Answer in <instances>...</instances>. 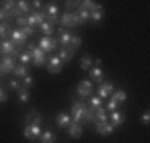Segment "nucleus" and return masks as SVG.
Masks as SVG:
<instances>
[{
  "mask_svg": "<svg viewBox=\"0 0 150 143\" xmlns=\"http://www.w3.org/2000/svg\"><path fill=\"white\" fill-rule=\"evenodd\" d=\"M112 99L117 100L118 103H125V102H126V99H128L126 91H125V89H118V91H115L112 94Z\"/></svg>",
  "mask_w": 150,
  "mask_h": 143,
  "instance_id": "obj_27",
  "label": "nucleus"
},
{
  "mask_svg": "<svg viewBox=\"0 0 150 143\" xmlns=\"http://www.w3.org/2000/svg\"><path fill=\"white\" fill-rule=\"evenodd\" d=\"M125 119H126V116H125V113H123V111H112L109 123H112L115 127H120L121 124L125 123Z\"/></svg>",
  "mask_w": 150,
  "mask_h": 143,
  "instance_id": "obj_21",
  "label": "nucleus"
},
{
  "mask_svg": "<svg viewBox=\"0 0 150 143\" xmlns=\"http://www.w3.org/2000/svg\"><path fill=\"white\" fill-rule=\"evenodd\" d=\"M0 48H2V56H11L13 53H15L16 46L13 41L3 40V41H0Z\"/></svg>",
  "mask_w": 150,
  "mask_h": 143,
  "instance_id": "obj_18",
  "label": "nucleus"
},
{
  "mask_svg": "<svg viewBox=\"0 0 150 143\" xmlns=\"http://www.w3.org/2000/svg\"><path fill=\"white\" fill-rule=\"evenodd\" d=\"M102 64V60L101 59H96V60H93V65H96V67H99Z\"/></svg>",
  "mask_w": 150,
  "mask_h": 143,
  "instance_id": "obj_47",
  "label": "nucleus"
},
{
  "mask_svg": "<svg viewBox=\"0 0 150 143\" xmlns=\"http://www.w3.org/2000/svg\"><path fill=\"white\" fill-rule=\"evenodd\" d=\"M94 119L99 121V123H105V121H109V116H107V113H105V108H102V107L96 108L94 110Z\"/></svg>",
  "mask_w": 150,
  "mask_h": 143,
  "instance_id": "obj_26",
  "label": "nucleus"
},
{
  "mask_svg": "<svg viewBox=\"0 0 150 143\" xmlns=\"http://www.w3.org/2000/svg\"><path fill=\"white\" fill-rule=\"evenodd\" d=\"M94 129L96 132H98L99 135H110L112 132H115V126H113L112 123H109V121H105V123H99V121H96L94 123Z\"/></svg>",
  "mask_w": 150,
  "mask_h": 143,
  "instance_id": "obj_9",
  "label": "nucleus"
},
{
  "mask_svg": "<svg viewBox=\"0 0 150 143\" xmlns=\"http://www.w3.org/2000/svg\"><path fill=\"white\" fill-rule=\"evenodd\" d=\"M35 48H37V46H35V43H32V41H30V43H27V46H26V49H27L29 53H32Z\"/></svg>",
  "mask_w": 150,
  "mask_h": 143,
  "instance_id": "obj_45",
  "label": "nucleus"
},
{
  "mask_svg": "<svg viewBox=\"0 0 150 143\" xmlns=\"http://www.w3.org/2000/svg\"><path fill=\"white\" fill-rule=\"evenodd\" d=\"M58 45H59V41H58V38H54V37H45L43 35V37L38 38V48H40L45 54H48V53H51V51H56V49H58Z\"/></svg>",
  "mask_w": 150,
  "mask_h": 143,
  "instance_id": "obj_3",
  "label": "nucleus"
},
{
  "mask_svg": "<svg viewBox=\"0 0 150 143\" xmlns=\"http://www.w3.org/2000/svg\"><path fill=\"white\" fill-rule=\"evenodd\" d=\"M118 107H120V103L117 102V100L110 99V102L105 105V110H107V111H110V113H112V111H117V108H118Z\"/></svg>",
  "mask_w": 150,
  "mask_h": 143,
  "instance_id": "obj_36",
  "label": "nucleus"
},
{
  "mask_svg": "<svg viewBox=\"0 0 150 143\" xmlns=\"http://www.w3.org/2000/svg\"><path fill=\"white\" fill-rule=\"evenodd\" d=\"M27 75H30V67L29 65H24V64L16 65L15 70H13V76H15L16 80H23V78L27 76Z\"/></svg>",
  "mask_w": 150,
  "mask_h": 143,
  "instance_id": "obj_14",
  "label": "nucleus"
},
{
  "mask_svg": "<svg viewBox=\"0 0 150 143\" xmlns=\"http://www.w3.org/2000/svg\"><path fill=\"white\" fill-rule=\"evenodd\" d=\"M11 19H13L11 13H6V11H3V10L0 8V22H10Z\"/></svg>",
  "mask_w": 150,
  "mask_h": 143,
  "instance_id": "obj_38",
  "label": "nucleus"
},
{
  "mask_svg": "<svg viewBox=\"0 0 150 143\" xmlns=\"http://www.w3.org/2000/svg\"><path fill=\"white\" fill-rule=\"evenodd\" d=\"M70 46H72L74 49H78V48H80V46H81V37H78V35H72Z\"/></svg>",
  "mask_w": 150,
  "mask_h": 143,
  "instance_id": "obj_37",
  "label": "nucleus"
},
{
  "mask_svg": "<svg viewBox=\"0 0 150 143\" xmlns=\"http://www.w3.org/2000/svg\"><path fill=\"white\" fill-rule=\"evenodd\" d=\"M38 32L43 34L45 37H53V32H54V24L50 22V21H45L38 26Z\"/></svg>",
  "mask_w": 150,
  "mask_h": 143,
  "instance_id": "obj_20",
  "label": "nucleus"
},
{
  "mask_svg": "<svg viewBox=\"0 0 150 143\" xmlns=\"http://www.w3.org/2000/svg\"><path fill=\"white\" fill-rule=\"evenodd\" d=\"M10 41L15 43V46H24L26 45V40L27 37L24 35V32L21 30V29H16V30H11V34H10Z\"/></svg>",
  "mask_w": 150,
  "mask_h": 143,
  "instance_id": "obj_11",
  "label": "nucleus"
},
{
  "mask_svg": "<svg viewBox=\"0 0 150 143\" xmlns=\"http://www.w3.org/2000/svg\"><path fill=\"white\" fill-rule=\"evenodd\" d=\"M59 24H61L62 27H69V29L75 27V26H74V21H72V11H64L62 14H61Z\"/></svg>",
  "mask_w": 150,
  "mask_h": 143,
  "instance_id": "obj_22",
  "label": "nucleus"
},
{
  "mask_svg": "<svg viewBox=\"0 0 150 143\" xmlns=\"http://www.w3.org/2000/svg\"><path fill=\"white\" fill-rule=\"evenodd\" d=\"M16 8L19 10L23 14H27L30 11V6H29V2H26V0H19V2H16Z\"/></svg>",
  "mask_w": 150,
  "mask_h": 143,
  "instance_id": "obj_32",
  "label": "nucleus"
},
{
  "mask_svg": "<svg viewBox=\"0 0 150 143\" xmlns=\"http://www.w3.org/2000/svg\"><path fill=\"white\" fill-rule=\"evenodd\" d=\"M0 81H2V80H0Z\"/></svg>",
  "mask_w": 150,
  "mask_h": 143,
  "instance_id": "obj_49",
  "label": "nucleus"
},
{
  "mask_svg": "<svg viewBox=\"0 0 150 143\" xmlns=\"http://www.w3.org/2000/svg\"><path fill=\"white\" fill-rule=\"evenodd\" d=\"M74 53H75V49L72 48V46H62V48L59 49V59H61V62L62 64H66V62H70V60L74 59Z\"/></svg>",
  "mask_w": 150,
  "mask_h": 143,
  "instance_id": "obj_13",
  "label": "nucleus"
},
{
  "mask_svg": "<svg viewBox=\"0 0 150 143\" xmlns=\"http://www.w3.org/2000/svg\"><path fill=\"white\" fill-rule=\"evenodd\" d=\"M80 5L78 6H81V8H85V10H88V11H94V10H102L104 6L102 5H99V3H96V2H93V0H85V2H78Z\"/></svg>",
  "mask_w": 150,
  "mask_h": 143,
  "instance_id": "obj_25",
  "label": "nucleus"
},
{
  "mask_svg": "<svg viewBox=\"0 0 150 143\" xmlns=\"http://www.w3.org/2000/svg\"><path fill=\"white\" fill-rule=\"evenodd\" d=\"M74 13L78 16V19H80L81 26H83V24H86L88 21H90V11H88V10H85V8H81V6H77Z\"/></svg>",
  "mask_w": 150,
  "mask_h": 143,
  "instance_id": "obj_24",
  "label": "nucleus"
},
{
  "mask_svg": "<svg viewBox=\"0 0 150 143\" xmlns=\"http://www.w3.org/2000/svg\"><path fill=\"white\" fill-rule=\"evenodd\" d=\"M21 30L24 32V35H26V37H32V35L35 34V29H34V27H29V26L23 27V29H21Z\"/></svg>",
  "mask_w": 150,
  "mask_h": 143,
  "instance_id": "obj_42",
  "label": "nucleus"
},
{
  "mask_svg": "<svg viewBox=\"0 0 150 143\" xmlns=\"http://www.w3.org/2000/svg\"><path fill=\"white\" fill-rule=\"evenodd\" d=\"M70 40H72V34H70V32H61V34H59L58 41L62 46H69L70 45Z\"/></svg>",
  "mask_w": 150,
  "mask_h": 143,
  "instance_id": "obj_28",
  "label": "nucleus"
},
{
  "mask_svg": "<svg viewBox=\"0 0 150 143\" xmlns=\"http://www.w3.org/2000/svg\"><path fill=\"white\" fill-rule=\"evenodd\" d=\"M6 100H8V94L0 88V102H6Z\"/></svg>",
  "mask_w": 150,
  "mask_h": 143,
  "instance_id": "obj_44",
  "label": "nucleus"
},
{
  "mask_svg": "<svg viewBox=\"0 0 150 143\" xmlns=\"http://www.w3.org/2000/svg\"><path fill=\"white\" fill-rule=\"evenodd\" d=\"M18 59L21 60V64H24V65H27L29 62H32V53H29L27 49H24V51L19 53V56H18Z\"/></svg>",
  "mask_w": 150,
  "mask_h": 143,
  "instance_id": "obj_30",
  "label": "nucleus"
},
{
  "mask_svg": "<svg viewBox=\"0 0 150 143\" xmlns=\"http://www.w3.org/2000/svg\"><path fill=\"white\" fill-rule=\"evenodd\" d=\"M16 67V59L13 56H2L0 59V75H8L13 73Z\"/></svg>",
  "mask_w": 150,
  "mask_h": 143,
  "instance_id": "obj_4",
  "label": "nucleus"
},
{
  "mask_svg": "<svg viewBox=\"0 0 150 143\" xmlns=\"http://www.w3.org/2000/svg\"><path fill=\"white\" fill-rule=\"evenodd\" d=\"M104 72H102V69H99V67H93V69H90V78L93 81H96L98 84H101L102 81H104Z\"/></svg>",
  "mask_w": 150,
  "mask_h": 143,
  "instance_id": "obj_19",
  "label": "nucleus"
},
{
  "mask_svg": "<svg viewBox=\"0 0 150 143\" xmlns=\"http://www.w3.org/2000/svg\"><path fill=\"white\" fill-rule=\"evenodd\" d=\"M46 65H48V72L50 73H59L62 70V62L58 56H50L46 60Z\"/></svg>",
  "mask_w": 150,
  "mask_h": 143,
  "instance_id": "obj_12",
  "label": "nucleus"
},
{
  "mask_svg": "<svg viewBox=\"0 0 150 143\" xmlns=\"http://www.w3.org/2000/svg\"><path fill=\"white\" fill-rule=\"evenodd\" d=\"M0 56H2V48H0Z\"/></svg>",
  "mask_w": 150,
  "mask_h": 143,
  "instance_id": "obj_48",
  "label": "nucleus"
},
{
  "mask_svg": "<svg viewBox=\"0 0 150 143\" xmlns=\"http://www.w3.org/2000/svg\"><path fill=\"white\" fill-rule=\"evenodd\" d=\"M23 88H26V89H29V88H32L34 86V78L30 76V75H27L26 78H23Z\"/></svg>",
  "mask_w": 150,
  "mask_h": 143,
  "instance_id": "obj_39",
  "label": "nucleus"
},
{
  "mask_svg": "<svg viewBox=\"0 0 150 143\" xmlns=\"http://www.w3.org/2000/svg\"><path fill=\"white\" fill-rule=\"evenodd\" d=\"M16 26L19 29L26 27L27 26V16H21V18H16Z\"/></svg>",
  "mask_w": 150,
  "mask_h": 143,
  "instance_id": "obj_40",
  "label": "nucleus"
},
{
  "mask_svg": "<svg viewBox=\"0 0 150 143\" xmlns=\"http://www.w3.org/2000/svg\"><path fill=\"white\" fill-rule=\"evenodd\" d=\"M38 140H40V143H56L58 137L51 129H45V130H42V135L38 137Z\"/></svg>",
  "mask_w": 150,
  "mask_h": 143,
  "instance_id": "obj_16",
  "label": "nucleus"
},
{
  "mask_svg": "<svg viewBox=\"0 0 150 143\" xmlns=\"http://www.w3.org/2000/svg\"><path fill=\"white\" fill-rule=\"evenodd\" d=\"M45 14H46V19L53 24H59V10L54 3H50V5L45 6Z\"/></svg>",
  "mask_w": 150,
  "mask_h": 143,
  "instance_id": "obj_7",
  "label": "nucleus"
},
{
  "mask_svg": "<svg viewBox=\"0 0 150 143\" xmlns=\"http://www.w3.org/2000/svg\"><path fill=\"white\" fill-rule=\"evenodd\" d=\"M46 60H48L46 54L37 46V48L32 51V62H34V65L35 67H43L45 64H46Z\"/></svg>",
  "mask_w": 150,
  "mask_h": 143,
  "instance_id": "obj_10",
  "label": "nucleus"
},
{
  "mask_svg": "<svg viewBox=\"0 0 150 143\" xmlns=\"http://www.w3.org/2000/svg\"><path fill=\"white\" fill-rule=\"evenodd\" d=\"M8 88H10V89H13V91H19V89L23 88V86H21V83H19L18 80H11V81L8 83Z\"/></svg>",
  "mask_w": 150,
  "mask_h": 143,
  "instance_id": "obj_41",
  "label": "nucleus"
},
{
  "mask_svg": "<svg viewBox=\"0 0 150 143\" xmlns=\"http://www.w3.org/2000/svg\"><path fill=\"white\" fill-rule=\"evenodd\" d=\"M46 21V14L45 11H34L27 16V26L29 27H35V26H40L42 22Z\"/></svg>",
  "mask_w": 150,
  "mask_h": 143,
  "instance_id": "obj_8",
  "label": "nucleus"
},
{
  "mask_svg": "<svg viewBox=\"0 0 150 143\" xmlns=\"http://www.w3.org/2000/svg\"><path fill=\"white\" fill-rule=\"evenodd\" d=\"M0 3H2L0 8H2L3 11H6V13H11L13 8L16 6V2H11V0H5V2H0Z\"/></svg>",
  "mask_w": 150,
  "mask_h": 143,
  "instance_id": "obj_35",
  "label": "nucleus"
},
{
  "mask_svg": "<svg viewBox=\"0 0 150 143\" xmlns=\"http://www.w3.org/2000/svg\"><path fill=\"white\" fill-rule=\"evenodd\" d=\"M23 135L27 138V140H30L32 143H35L38 140V137L42 135V126H40V124H35V123H27L26 126H24Z\"/></svg>",
  "mask_w": 150,
  "mask_h": 143,
  "instance_id": "obj_2",
  "label": "nucleus"
},
{
  "mask_svg": "<svg viewBox=\"0 0 150 143\" xmlns=\"http://www.w3.org/2000/svg\"><path fill=\"white\" fill-rule=\"evenodd\" d=\"M11 30V22H0V40H8Z\"/></svg>",
  "mask_w": 150,
  "mask_h": 143,
  "instance_id": "obj_23",
  "label": "nucleus"
},
{
  "mask_svg": "<svg viewBox=\"0 0 150 143\" xmlns=\"http://www.w3.org/2000/svg\"><path fill=\"white\" fill-rule=\"evenodd\" d=\"M88 105H90L91 110H96V108H99V107H102V99L98 97V95H90Z\"/></svg>",
  "mask_w": 150,
  "mask_h": 143,
  "instance_id": "obj_29",
  "label": "nucleus"
},
{
  "mask_svg": "<svg viewBox=\"0 0 150 143\" xmlns=\"http://www.w3.org/2000/svg\"><path fill=\"white\" fill-rule=\"evenodd\" d=\"M32 3H34V6H35V8H38V10L42 8V2H40V0H35V2H32Z\"/></svg>",
  "mask_w": 150,
  "mask_h": 143,
  "instance_id": "obj_46",
  "label": "nucleus"
},
{
  "mask_svg": "<svg viewBox=\"0 0 150 143\" xmlns=\"http://www.w3.org/2000/svg\"><path fill=\"white\" fill-rule=\"evenodd\" d=\"M77 94L80 95L81 99H86L93 94V83L90 80H81L80 83L77 84Z\"/></svg>",
  "mask_w": 150,
  "mask_h": 143,
  "instance_id": "obj_5",
  "label": "nucleus"
},
{
  "mask_svg": "<svg viewBox=\"0 0 150 143\" xmlns=\"http://www.w3.org/2000/svg\"><path fill=\"white\" fill-rule=\"evenodd\" d=\"M113 92H115V88H113V84L110 83V81H102V83L98 86V97H101L102 100L110 97Z\"/></svg>",
  "mask_w": 150,
  "mask_h": 143,
  "instance_id": "obj_6",
  "label": "nucleus"
},
{
  "mask_svg": "<svg viewBox=\"0 0 150 143\" xmlns=\"http://www.w3.org/2000/svg\"><path fill=\"white\" fill-rule=\"evenodd\" d=\"M72 123V118H70V114H67L66 111H61L58 113V116H56V124H58V127H69V124Z\"/></svg>",
  "mask_w": 150,
  "mask_h": 143,
  "instance_id": "obj_17",
  "label": "nucleus"
},
{
  "mask_svg": "<svg viewBox=\"0 0 150 143\" xmlns=\"http://www.w3.org/2000/svg\"><path fill=\"white\" fill-rule=\"evenodd\" d=\"M18 97H19V100H21L23 103H27V102H29V99H30V92H29V89L21 88L19 91H18Z\"/></svg>",
  "mask_w": 150,
  "mask_h": 143,
  "instance_id": "obj_31",
  "label": "nucleus"
},
{
  "mask_svg": "<svg viewBox=\"0 0 150 143\" xmlns=\"http://www.w3.org/2000/svg\"><path fill=\"white\" fill-rule=\"evenodd\" d=\"M102 16H104V8L102 10H94V11L90 13V21H93V22H99V21L102 19Z\"/></svg>",
  "mask_w": 150,
  "mask_h": 143,
  "instance_id": "obj_33",
  "label": "nucleus"
},
{
  "mask_svg": "<svg viewBox=\"0 0 150 143\" xmlns=\"http://www.w3.org/2000/svg\"><path fill=\"white\" fill-rule=\"evenodd\" d=\"M67 134L70 135L72 138H80L81 134H83V126H81L80 123H70L69 127H67Z\"/></svg>",
  "mask_w": 150,
  "mask_h": 143,
  "instance_id": "obj_15",
  "label": "nucleus"
},
{
  "mask_svg": "<svg viewBox=\"0 0 150 143\" xmlns=\"http://www.w3.org/2000/svg\"><path fill=\"white\" fill-rule=\"evenodd\" d=\"M88 110V105L85 103V100H77V102L72 103V108H70V118H72L74 123H83V118H85V113Z\"/></svg>",
  "mask_w": 150,
  "mask_h": 143,
  "instance_id": "obj_1",
  "label": "nucleus"
},
{
  "mask_svg": "<svg viewBox=\"0 0 150 143\" xmlns=\"http://www.w3.org/2000/svg\"><path fill=\"white\" fill-rule=\"evenodd\" d=\"M141 121L145 124V126H147V124L150 123V113H149V111H144V114L141 116Z\"/></svg>",
  "mask_w": 150,
  "mask_h": 143,
  "instance_id": "obj_43",
  "label": "nucleus"
},
{
  "mask_svg": "<svg viewBox=\"0 0 150 143\" xmlns=\"http://www.w3.org/2000/svg\"><path fill=\"white\" fill-rule=\"evenodd\" d=\"M93 65V59H91V56H83L81 57V60H80V67H81V70H90V67Z\"/></svg>",
  "mask_w": 150,
  "mask_h": 143,
  "instance_id": "obj_34",
  "label": "nucleus"
}]
</instances>
